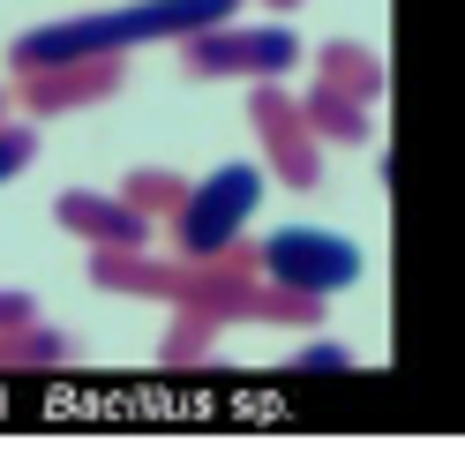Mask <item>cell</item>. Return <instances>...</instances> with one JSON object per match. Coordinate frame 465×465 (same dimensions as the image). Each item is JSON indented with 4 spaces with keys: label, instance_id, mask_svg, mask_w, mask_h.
Masks as SVG:
<instances>
[{
    "label": "cell",
    "instance_id": "6da1fadb",
    "mask_svg": "<svg viewBox=\"0 0 465 465\" xmlns=\"http://www.w3.org/2000/svg\"><path fill=\"white\" fill-rule=\"evenodd\" d=\"M225 15H241V0H121V8H98V15H68V23L23 31L8 45V61L38 68V61H83V53H135V45H158V38L211 31Z\"/></svg>",
    "mask_w": 465,
    "mask_h": 465
},
{
    "label": "cell",
    "instance_id": "7a4b0ae2",
    "mask_svg": "<svg viewBox=\"0 0 465 465\" xmlns=\"http://www.w3.org/2000/svg\"><path fill=\"white\" fill-rule=\"evenodd\" d=\"M255 211H263V173L255 165H218L203 188L188 181L181 211H173L165 225H173V241H181V255H218V248H232L248 232Z\"/></svg>",
    "mask_w": 465,
    "mask_h": 465
},
{
    "label": "cell",
    "instance_id": "3957f363",
    "mask_svg": "<svg viewBox=\"0 0 465 465\" xmlns=\"http://www.w3.org/2000/svg\"><path fill=\"white\" fill-rule=\"evenodd\" d=\"M181 45V68L188 75H211V83H271L301 61V38L278 31V23H263V31H241V23H211V31H188L173 38Z\"/></svg>",
    "mask_w": 465,
    "mask_h": 465
},
{
    "label": "cell",
    "instance_id": "277c9868",
    "mask_svg": "<svg viewBox=\"0 0 465 465\" xmlns=\"http://www.w3.org/2000/svg\"><path fill=\"white\" fill-rule=\"evenodd\" d=\"M255 271L271 285H293V293H315L331 301L361 278V248L345 232H323V225H285V232H263L255 241Z\"/></svg>",
    "mask_w": 465,
    "mask_h": 465
},
{
    "label": "cell",
    "instance_id": "5b68a950",
    "mask_svg": "<svg viewBox=\"0 0 465 465\" xmlns=\"http://www.w3.org/2000/svg\"><path fill=\"white\" fill-rule=\"evenodd\" d=\"M248 128H255V143H263V173L278 188H293V195L323 188V143H315V128L301 121V98L278 91V75L248 91Z\"/></svg>",
    "mask_w": 465,
    "mask_h": 465
},
{
    "label": "cell",
    "instance_id": "8992f818",
    "mask_svg": "<svg viewBox=\"0 0 465 465\" xmlns=\"http://www.w3.org/2000/svg\"><path fill=\"white\" fill-rule=\"evenodd\" d=\"M23 83V113L31 121H61L75 105H105L113 91L128 83V53H83V61H38V68H15Z\"/></svg>",
    "mask_w": 465,
    "mask_h": 465
},
{
    "label": "cell",
    "instance_id": "52a82bcc",
    "mask_svg": "<svg viewBox=\"0 0 465 465\" xmlns=\"http://www.w3.org/2000/svg\"><path fill=\"white\" fill-rule=\"evenodd\" d=\"M53 218H61V232H75L83 248H151V218H143L135 203H121V195H98V188H61Z\"/></svg>",
    "mask_w": 465,
    "mask_h": 465
},
{
    "label": "cell",
    "instance_id": "ba28073f",
    "mask_svg": "<svg viewBox=\"0 0 465 465\" xmlns=\"http://www.w3.org/2000/svg\"><path fill=\"white\" fill-rule=\"evenodd\" d=\"M315 83H331V91L375 105V98L391 91V68H383V53H368V45H353V38H331L323 53H315Z\"/></svg>",
    "mask_w": 465,
    "mask_h": 465
},
{
    "label": "cell",
    "instance_id": "9c48e42d",
    "mask_svg": "<svg viewBox=\"0 0 465 465\" xmlns=\"http://www.w3.org/2000/svg\"><path fill=\"white\" fill-rule=\"evenodd\" d=\"M301 121L315 128V143H345V151H361L368 143V105L331 91V83H315V91L301 98Z\"/></svg>",
    "mask_w": 465,
    "mask_h": 465
},
{
    "label": "cell",
    "instance_id": "30bf717a",
    "mask_svg": "<svg viewBox=\"0 0 465 465\" xmlns=\"http://www.w3.org/2000/svg\"><path fill=\"white\" fill-rule=\"evenodd\" d=\"M61 361H75V338L68 331H45L38 315L0 331V368H61Z\"/></svg>",
    "mask_w": 465,
    "mask_h": 465
},
{
    "label": "cell",
    "instance_id": "8fae6325",
    "mask_svg": "<svg viewBox=\"0 0 465 465\" xmlns=\"http://www.w3.org/2000/svg\"><path fill=\"white\" fill-rule=\"evenodd\" d=\"M211 353H218V323L195 315V308H173V331L158 338V368H195Z\"/></svg>",
    "mask_w": 465,
    "mask_h": 465
},
{
    "label": "cell",
    "instance_id": "7c38bea8",
    "mask_svg": "<svg viewBox=\"0 0 465 465\" xmlns=\"http://www.w3.org/2000/svg\"><path fill=\"white\" fill-rule=\"evenodd\" d=\"M181 195H188V173H165V165H135L121 181V203H135L143 218H173Z\"/></svg>",
    "mask_w": 465,
    "mask_h": 465
},
{
    "label": "cell",
    "instance_id": "4fadbf2b",
    "mask_svg": "<svg viewBox=\"0 0 465 465\" xmlns=\"http://www.w3.org/2000/svg\"><path fill=\"white\" fill-rule=\"evenodd\" d=\"M293 375H353V353H345L338 338H308L293 353Z\"/></svg>",
    "mask_w": 465,
    "mask_h": 465
},
{
    "label": "cell",
    "instance_id": "5bb4252c",
    "mask_svg": "<svg viewBox=\"0 0 465 465\" xmlns=\"http://www.w3.org/2000/svg\"><path fill=\"white\" fill-rule=\"evenodd\" d=\"M31 158H38V135L23 128V121H0V188H8Z\"/></svg>",
    "mask_w": 465,
    "mask_h": 465
},
{
    "label": "cell",
    "instance_id": "9a60e30c",
    "mask_svg": "<svg viewBox=\"0 0 465 465\" xmlns=\"http://www.w3.org/2000/svg\"><path fill=\"white\" fill-rule=\"evenodd\" d=\"M31 315H38L31 293H0V331H8V323H31Z\"/></svg>",
    "mask_w": 465,
    "mask_h": 465
},
{
    "label": "cell",
    "instance_id": "2e32d148",
    "mask_svg": "<svg viewBox=\"0 0 465 465\" xmlns=\"http://www.w3.org/2000/svg\"><path fill=\"white\" fill-rule=\"evenodd\" d=\"M263 8H271V15H293V8H301V0H263Z\"/></svg>",
    "mask_w": 465,
    "mask_h": 465
},
{
    "label": "cell",
    "instance_id": "e0dca14e",
    "mask_svg": "<svg viewBox=\"0 0 465 465\" xmlns=\"http://www.w3.org/2000/svg\"><path fill=\"white\" fill-rule=\"evenodd\" d=\"M0 121H8V98H0Z\"/></svg>",
    "mask_w": 465,
    "mask_h": 465
}]
</instances>
